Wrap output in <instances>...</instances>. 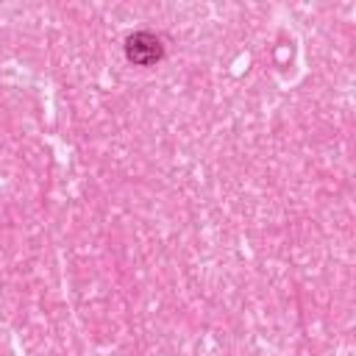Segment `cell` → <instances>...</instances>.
Returning <instances> with one entry per match:
<instances>
[{
  "label": "cell",
  "instance_id": "6da1fadb",
  "mask_svg": "<svg viewBox=\"0 0 356 356\" xmlns=\"http://www.w3.org/2000/svg\"><path fill=\"white\" fill-rule=\"evenodd\" d=\"M125 56H128V61H134L139 67H150V64L161 61L164 44L150 31H136V33H131L125 39Z\"/></svg>",
  "mask_w": 356,
  "mask_h": 356
}]
</instances>
